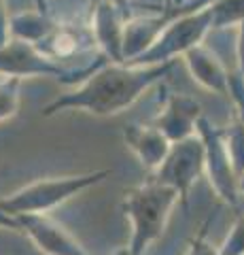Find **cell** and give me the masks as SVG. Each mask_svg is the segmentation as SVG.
I'll use <instances>...</instances> for the list:
<instances>
[{"label": "cell", "mask_w": 244, "mask_h": 255, "mask_svg": "<svg viewBox=\"0 0 244 255\" xmlns=\"http://www.w3.org/2000/svg\"><path fill=\"white\" fill-rule=\"evenodd\" d=\"M208 223L210 221L204 223V226L200 228V232L189 241V247H187L185 255H212L215 253V247L208 243Z\"/></svg>", "instance_id": "17"}, {"label": "cell", "mask_w": 244, "mask_h": 255, "mask_svg": "<svg viewBox=\"0 0 244 255\" xmlns=\"http://www.w3.org/2000/svg\"><path fill=\"white\" fill-rule=\"evenodd\" d=\"M236 49H238V70L236 73L244 77V21L238 26V45H236Z\"/></svg>", "instance_id": "18"}, {"label": "cell", "mask_w": 244, "mask_h": 255, "mask_svg": "<svg viewBox=\"0 0 244 255\" xmlns=\"http://www.w3.org/2000/svg\"><path fill=\"white\" fill-rule=\"evenodd\" d=\"M128 21L119 6L113 2H96L91 9V38L108 62H123V28Z\"/></svg>", "instance_id": "9"}, {"label": "cell", "mask_w": 244, "mask_h": 255, "mask_svg": "<svg viewBox=\"0 0 244 255\" xmlns=\"http://www.w3.org/2000/svg\"><path fill=\"white\" fill-rule=\"evenodd\" d=\"M9 41V19L4 13V2L0 0V47Z\"/></svg>", "instance_id": "19"}, {"label": "cell", "mask_w": 244, "mask_h": 255, "mask_svg": "<svg viewBox=\"0 0 244 255\" xmlns=\"http://www.w3.org/2000/svg\"><path fill=\"white\" fill-rule=\"evenodd\" d=\"M221 136H223L227 153H230L234 170L240 177L244 172V124L240 119H234L227 128H221Z\"/></svg>", "instance_id": "13"}, {"label": "cell", "mask_w": 244, "mask_h": 255, "mask_svg": "<svg viewBox=\"0 0 244 255\" xmlns=\"http://www.w3.org/2000/svg\"><path fill=\"white\" fill-rule=\"evenodd\" d=\"M176 62L134 66V64L102 62L75 90L58 96L43 109L45 117L60 111H83L93 117H111L130 109L147 90L163 81Z\"/></svg>", "instance_id": "1"}, {"label": "cell", "mask_w": 244, "mask_h": 255, "mask_svg": "<svg viewBox=\"0 0 244 255\" xmlns=\"http://www.w3.org/2000/svg\"><path fill=\"white\" fill-rule=\"evenodd\" d=\"M219 255H242L244 253V215L234 221L230 234L225 236L223 245L217 249Z\"/></svg>", "instance_id": "15"}, {"label": "cell", "mask_w": 244, "mask_h": 255, "mask_svg": "<svg viewBox=\"0 0 244 255\" xmlns=\"http://www.w3.org/2000/svg\"><path fill=\"white\" fill-rule=\"evenodd\" d=\"M202 117V105L195 98L185 94H168L153 126L170 142H178L198 132V122Z\"/></svg>", "instance_id": "8"}, {"label": "cell", "mask_w": 244, "mask_h": 255, "mask_svg": "<svg viewBox=\"0 0 244 255\" xmlns=\"http://www.w3.org/2000/svg\"><path fill=\"white\" fill-rule=\"evenodd\" d=\"M206 9L210 11L212 30L238 28L244 21V0H215Z\"/></svg>", "instance_id": "12"}, {"label": "cell", "mask_w": 244, "mask_h": 255, "mask_svg": "<svg viewBox=\"0 0 244 255\" xmlns=\"http://www.w3.org/2000/svg\"><path fill=\"white\" fill-rule=\"evenodd\" d=\"M212 255H219V253H217V249H215V253H212Z\"/></svg>", "instance_id": "23"}, {"label": "cell", "mask_w": 244, "mask_h": 255, "mask_svg": "<svg viewBox=\"0 0 244 255\" xmlns=\"http://www.w3.org/2000/svg\"><path fill=\"white\" fill-rule=\"evenodd\" d=\"M208 32H212L208 9L183 13V15H176V17H166V23H163V28L160 30L157 38L151 43V47L140 53L138 58H134L125 64L151 66V64L176 62L178 55L183 58L185 51L204 43Z\"/></svg>", "instance_id": "4"}, {"label": "cell", "mask_w": 244, "mask_h": 255, "mask_svg": "<svg viewBox=\"0 0 244 255\" xmlns=\"http://www.w3.org/2000/svg\"><path fill=\"white\" fill-rule=\"evenodd\" d=\"M238 189H240V194H244V172L238 177Z\"/></svg>", "instance_id": "22"}, {"label": "cell", "mask_w": 244, "mask_h": 255, "mask_svg": "<svg viewBox=\"0 0 244 255\" xmlns=\"http://www.w3.org/2000/svg\"><path fill=\"white\" fill-rule=\"evenodd\" d=\"M202 174H204V142L198 136V132H195L193 136L172 142L163 162L157 166V170L151 172V179L174 189L178 194V200L187 209L191 189Z\"/></svg>", "instance_id": "5"}, {"label": "cell", "mask_w": 244, "mask_h": 255, "mask_svg": "<svg viewBox=\"0 0 244 255\" xmlns=\"http://www.w3.org/2000/svg\"><path fill=\"white\" fill-rule=\"evenodd\" d=\"M113 174L111 168H102L83 174H68V177L38 179L13 191L11 196L0 198V211L17 217V215H49L75 196L87 191Z\"/></svg>", "instance_id": "3"}, {"label": "cell", "mask_w": 244, "mask_h": 255, "mask_svg": "<svg viewBox=\"0 0 244 255\" xmlns=\"http://www.w3.org/2000/svg\"><path fill=\"white\" fill-rule=\"evenodd\" d=\"M183 60L189 68V75L195 83H200L204 90L215 92L230 100V70L219 60V55L208 49L204 43L191 47L183 53Z\"/></svg>", "instance_id": "10"}, {"label": "cell", "mask_w": 244, "mask_h": 255, "mask_svg": "<svg viewBox=\"0 0 244 255\" xmlns=\"http://www.w3.org/2000/svg\"><path fill=\"white\" fill-rule=\"evenodd\" d=\"M198 136L204 142V174L208 177L210 187L227 206H238V174L225 149L221 128H215L206 117H202L198 122Z\"/></svg>", "instance_id": "6"}, {"label": "cell", "mask_w": 244, "mask_h": 255, "mask_svg": "<svg viewBox=\"0 0 244 255\" xmlns=\"http://www.w3.org/2000/svg\"><path fill=\"white\" fill-rule=\"evenodd\" d=\"M91 2H93V4H96V2H113V4L119 6V9H121L125 15H128V9H130L128 0H91Z\"/></svg>", "instance_id": "21"}, {"label": "cell", "mask_w": 244, "mask_h": 255, "mask_svg": "<svg viewBox=\"0 0 244 255\" xmlns=\"http://www.w3.org/2000/svg\"><path fill=\"white\" fill-rule=\"evenodd\" d=\"M242 255H244V253H242Z\"/></svg>", "instance_id": "25"}, {"label": "cell", "mask_w": 244, "mask_h": 255, "mask_svg": "<svg viewBox=\"0 0 244 255\" xmlns=\"http://www.w3.org/2000/svg\"><path fill=\"white\" fill-rule=\"evenodd\" d=\"M119 255H123V253H119Z\"/></svg>", "instance_id": "24"}, {"label": "cell", "mask_w": 244, "mask_h": 255, "mask_svg": "<svg viewBox=\"0 0 244 255\" xmlns=\"http://www.w3.org/2000/svg\"><path fill=\"white\" fill-rule=\"evenodd\" d=\"M230 102L236 109V119L244 124V77L230 73Z\"/></svg>", "instance_id": "16"}, {"label": "cell", "mask_w": 244, "mask_h": 255, "mask_svg": "<svg viewBox=\"0 0 244 255\" xmlns=\"http://www.w3.org/2000/svg\"><path fill=\"white\" fill-rule=\"evenodd\" d=\"M15 228V230H19V226H17V219L15 217H11V215H6V213H2L0 211V228Z\"/></svg>", "instance_id": "20"}, {"label": "cell", "mask_w": 244, "mask_h": 255, "mask_svg": "<svg viewBox=\"0 0 244 255\" xmlns=\"http://www.w3.org/2000/svg\"><path fill=\"white\" fill-rule=\"evenodd\" d=\"M123 142H125V147L136 155L140 166L147 168L149 172L157 170V166L163 162V157L168 155L170 145H172L153 124L151 126H147V124L125 126L123 128Z\"/></svg>", "instance_id": "11"}, {"label": "cell", "mask_w": 244, "mask_h": 255, "mask_svg": "<svg viewBox=\"0 0 244 255\" xmlns=\"http://www.w3.org/2000/svg\"><path fill=\"white\" fill-rule=\"evenodd\" d=\"M19 85L21 79L6 77L0 81V122H6L17 115L19 109Z\"/></svg>", "instance_id": "14"}, {"label": "cell", "mask_w": 244, "mask_h": 255, "mask_svg": "<svg viewBox=\"0 0 244 255\" xmlns=\"http://www.w3.org/2000/svg\"><path fill=\"white\" fill-rule=\"evenodd\" d=\"M178 204V194L168 185L147 179L123 194L121 211L132 223V236L123 255H145V251L157 243L168 226L170 213Z\"/></svg>", "instance_id": "2"}, {"label": "cell", "mask_w": 244, "mask_h": 255, "mask_svg": "<svg viewBox=\"0 0 244 255\" xmlns=\"http://www.w3.org/2000/svg\"><path fill=\"white\" fill-rule=\"evenodd\" d=\"M17 226L45 255H89L85 247L49 215H17Z\"/></svg>", "instance_id": "7"}]
</instances>
